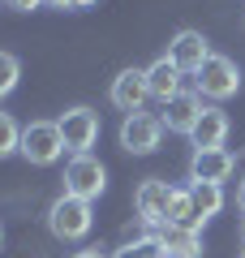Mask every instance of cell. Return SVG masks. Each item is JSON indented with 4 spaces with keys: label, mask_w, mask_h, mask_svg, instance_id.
<instances>
[{
    "label": "cell",
    "mask_w": 245,
    "mask_h": 258,
    "mask_svg": "<svg viewBox=\"0 0 245 258\" xmlns=\"http://www.w3.org/2000/svg\"><path fill=\"white\" fill-rule=\"evenodd\" d=\"M228 129H232V125H228V112H224V108H202L198 125H194V134H190L194 151H207V147H224Z\"/></svg>",
    "instance_id": "cell-12"
},
{
    "label": "cell",
    "mask_w": 245,
    "mask_h": 258,
    "mask_svg": "<svg viewBox=\"0 0 245 258\" xmlns=\"http://www.w3.org/2000/svg\"><path fill=\"white\" fill-rule=\"evenodd\" d=\"M47 228H52L56 241H82L86 232L95 228V215L86 198H73V194H60L47 211Z\"/></svg>",
    "instance_id": "cell-1"
},
{
    "label": "cell",
    "mask_w": 245,
    "mask_h": 258,
    "mask_svg": "<svg viewBox=\"0 0 245 258\" xmlns=\"http://www.w3.org/2000/svg\"><path fill=\"white\" fill-rule=\"evenodd\" d=\"M151 99V86H146V69H120L112 78V103H116L125 116L142 112V103Z\"/></svg>",
    "instance_id": "cell-9"
},
{
    "label": "cell",
    "mask_w": 245,
    "mask_h": 258,
    "mask_svg": "<svg viewBox=\"0 0 245 258\" xmlns=\"http://www.w3.org/2000/svg\"><path fill=\"white\" fill-rule=\"evenodd\" d=\"M155 237H159L163 258H202V237H198L194 228H176V224H163Z\"/></svg>",
    "instance_id": "cell-13"
},
{
    "label": "cell",
    "mask_w": 245,
    "mask_h": 258,
    "mask_svg": "<svg viewBox=\"0 0 245 258\" xmlns=\"http://www.w3.org/2000/svg\"><path fill=\"white\" fill-rule=\"evenodd\" d=\"M190 198H194V211H198V220L207 224L211 215H219V207H224V185L190 181Z\"/></svg>",
    "instance_id": "cell-15"
},
{
    "label": "cell",
    "mask_w": 245,
    "mask_h": 258,
    "mask_svg": "<svg viewBox=\"0 0 245 258\" xmlns=\"http://www.w3.org/2000/svg\"><path fill=\"white\" fill-rule=\"evenodd\" d=\"M103 189H108V168L95 155H69V164H65V194L95 203Z\"/></svg>",
    "instance_id": "cell-4"
},
{
    "label": "cell",
    "mask_w": 245,
    "mask_h": 258,
    "mask_svg": "<svg viewBox=\"0 0 245 258\" xmlns=\"http://www.w3.org/2000/svg\"><path fill=\"white\" fill-rule=\"evenodd\" d=\"M112 258H163V249H159V237H138L129 245H120Z\"/></svg>",
    "instance_id": "cell-19"
},
{
    "label": "cell",
    "mask_w": 245,
    "mask_h": 258,
    "mask_svg": "<svg viewBox=\"0 0 245 258\" xmlns=\"http://www.w3.org/2000/svg\"><path fill=\"white\" fill-rule=\"evenodd\" d=\"M18 82H22L18 56H13V52H0V99H9V95L18 91Z\"/></svg>",
    "instance_id": "cell-17"
},
{
    "label": "cell",
    "mask_w": 245,
    "mask_h": 258,
    "mask_svg": "<svg viewBox=\"0 0 245 258\" xmlns=\"http://www.w3.org/2000/svg\"><path fill=\"white\" fill-rule=\"evenodd\" d=\"M73 258H108V254H99V249H82V254H73Z\"/></svg>",
    "instance_id": "cell-23"
},
{
    "label": "cell",
    "mask_w": 245,
    "mask_h": 258,
    "mask_svg": "<svg viewBox=\"0 0 245 258\" xmlns=\"http://www.w3.org/2000/svg\"><path fill=\"white\" fill-rule=\"evenodd\" d=\"M56 125H60V138H65L69 155H91V147L99 142V116L91 108H69Z\"/></svg>",
    "instance_id": "cell-5"
},
{
    "label": "cell",
    "mask_w": 245,
    "mask_h": 258,
    "mask_svg": "<svg viewBox=\"0 0 245 258\" xmlns=\"http://www.w3.org/2000/svg\"><path fill=\"white\" fill-rule=\"evenodd\" d=\"M168 224H176V228H194V232L202 228L198 211H194V198H190V185H185V189H176V185H172V203H168Z\"/></svg>",
    "instance_id": "cell-16"
},
{
    "label": "cell",
    "mask_w": 245,
    "mask_h": 258,
    "mask_svg": "<svg viewBox=\"0 0 245 258\" xmlns=\"http://www.w3.org/2000/svg\"><path fill=\"white\" fill-rule=\"evenodd\" d=\"M241 258H245V254H241Z\"/></svg>",
    "instance_id": "cell-26"
},
{
    "label": "cell",
    "mask_w": 245,
    "mask_h": 258,
    "mask_svg": "<svg viewBox=\"0 0 245 258\" xmlns=\"http://www.w3.org/2000/svg\"><path fill=\"white\" fill-rule=\"evenodd\" d=\"M0 245H5V228H0Z\"/></svg>",
    "instance_id": "cell-24"
},
{
    "label": "cell",
    "mask_w": 245,
    "mask_h": 258,
    "mask_svg": "<svg viewBox=\"0 0 245 258\" xmlns=\"http://www.w3.org/2000/svg\"><path fill=\"white\" fill-rule=\"evenodd\" d=\"M181 69H176L168 56H159V60L146 69V86H151V99H159V103H168V99H176L181 95Z\"/></svg>",
    "instance_id": "cell-14"
},
{
    "label": "cell",
    "mask_w": 245,
    "mask_h": 258,
    "mask_svg": "<svg viewBox=\"0 0 245 258\" xmlns=\"http://www.w3.org/2000/svg\"><path fill=\"white\" fill-rule=\"evenodd\" d=\"M26 164L35 168H47L56 164V159L65 155V138H60V125L56 120H30L26 129H22V151H18Z\"/></svg>",
    "instance_id": "cell-2"
},
{
    "label": "cell",
    "mask_w": 245,
    "mask_h": 258,
    "mask_svg": "<svg viewBox=\"0 0 245 258\" xmlns=\"http://www.w3.org/2000/svg\"><path fill=\"white\" fill-rule=\"evenodd\" d=\"M9 9H18V13H35L39 5H47V0H5Z\"/></svg>",
    "instance_id": "cell-21"
},
{
    "label": "cell",
    "mask_w": 245,
    "mask_h": 258,
    "mask_svg": "<svg viewBox=\"0 0 245 258\" xmlns=\"http://www.w3.org/2000/svg\"><path fill=\"white\" fill-rule=\"evenodd\" d=\"M13 151H22V125L9 112H0V159H9Z\"/></svg>",
    "instance_id": "cell-18"
},
{
    "label": "cell",
    "mask_w": 245,
    "mask_h": 258,
    "mask_svg": "<svg viewBox=\"0 0 245 258\" xmlns=\"http://www.w3.org/2000/svg\"><path fill=\"white\" fill-rule=\"evenodd\" d=\"M198 116H202V95L198 91H181L176 99H168L163 103V129L168 134H185L190 138L194 134V125H198Z\"/></svg>",
    "instance_id": "cell-11"
},
{
    "label": "cell",
    "mask_w": 245,
    "mask_h": 258,
    "mask_svg": "<svg viewBox=\"0 0 245 258\" xmlns=\"http://www.w3.org/2000/svg\"><path fill=\"white\" fill-rule=\"evenodd\" d=\"M47 5H52V9H91V5H99V0H47Z\"/></svg>",
    "instance_id": "cell-20"
},
{
    "label": "cell",
    "mask_w": 245,
    "mask_h": 258,
    "mask_svg": "<svg viewBox=\"0 0 245 258\" xmlns=\"http://www.w3.org/2000/svg\"><path fill=\"white\" fill-rule=\"evenodd\" d=\"M241 237H245V224H241Z\"/></svg>",
    "instance_id": "cell-25"
},
{
    "label": "cell",
    "mask_w": 245,
    "mask_h": 258,
    "mask_svg": "<svg viewBox=\"0 0 245 258\" xmlns=\"http://www.w3.org/2000/svg\"><path fill=\"white\" fill-rule=\"evenodd\" d=\"M194 82H198V95H207V99H232L241 91V69H236L232 56L211 52L207 64L194 74Z\"/></svg>",
    "instance_id": "cell-3"
},
{
    "label": "cell",
    "mask_w": 245,
    "mask_h": 258,
    "mask_svg": "<svg viewBox=\"0 0 245 258\" xmlns=\"http://www.w3.org/2000/svg\"><path fill=\"white\" fill-rule=\"evenodd\" d=\"M236 159L228 147H207V151H194V164H190V181H207V185H224L232 176Z\"/></svg>",
    "instance_id": "cell-10"
},
{
    "label": "cell",
    "mask_w": 245,
    "mask_h": 258,
    "mask_svg": "<svg viewBox=\"0 0 245 258\" xmlns=\"http://www.w3.org/2000/svg\"><path fill=\"white\" fill-rule=\"evenodd\" d=\"M159 138H163V120L159 116L134 112V116L120 120V147L129 155H151V151H159Z\"/></svg>",
    "instance_id": "cell-7"
},
{
    "label": "cell",
    "mask_w": 245,
    "mask_h": 258,
    "mask_svg": "<svg viewBox=\"0 0 245 258\" xmlns=\"http://www.w3.org/2000/svg\"><path fill=\"white\" fill-rule=\"evenodd\" d=\"M236 207L245 211V176H241V185H236Z\"/></svg>",
    "instance_id": "cell-22"
},
{
    "label": "cell",
    "mask_w": 245,
    "mask_h": 258,
    "mask_svg": "<svg viewBox=\"0 0 245 258\" xmlns=\"http://www.w3.org/2000/svg\"><path fill=\"white\" fill-rule=\"evenodd\" d=\"M168 203H172V185L159 181V176L142 181V185H138V194H134V211H138V220H142L146 228H155V232L168 224Z\"/></svg>",
    "instance_id": "cell-6"
},
{
    "label": "cell",
    "mask_w": 245,
    "mask_h": 258,
    "mask_svg": "<svg viewBox=\"0 0 245 258\" xmlns=\"http://www.w3.org/2000/svg\"><path fill=\"white\" fill-rule=\"evenodd\" d=\"M163 56H168L181 74H198L202 64H207V56H211V43H207V35H202V30H176Z\"/></svg>",
    "instance_id": "cell-8"
}]
</instances>
